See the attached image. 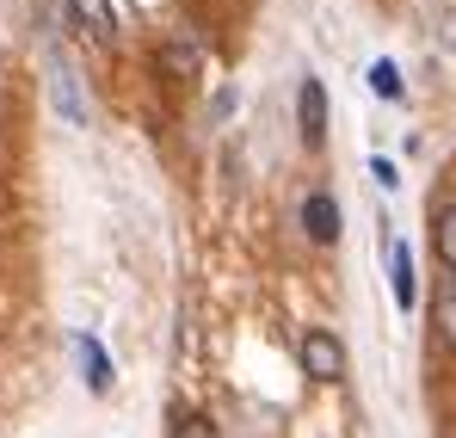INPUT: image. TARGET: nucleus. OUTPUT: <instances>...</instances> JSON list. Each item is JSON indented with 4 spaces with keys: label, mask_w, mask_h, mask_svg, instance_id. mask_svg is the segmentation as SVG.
<instances>
[{
    "label": "nucleus",
    "mask_w": 456,
    "mask_h": 438,
    "mask_svg": "<svg viewBox=\"0 0 456 438\" xmlns=\"http://www.w3.org/2000/svg\"><path fill=\"white\" fill-rule=\"evenodd\" d=\"M160 69L173 74V80H198V69H204V50H198V37H191V31H173V37L160 44Z\"/></svg>",
    "instance_id": "423d86ee"
},
{
    "label": "nucleus",
    "mask_w": 456,
    "mask_h": 438,
    "mask_svg": "<svg viewBox=\"0 0 456 438\" xmlns=\"http://www.w3.org/2000/svg\"><path fill=\"white\" fill-rule=\"evenodd\" d=\"M50 99H56V112H62L69 124H86V99H80L75 69H69L62 56H50Z\"/></svg>",
    "instance_id": "0eeeda50"
},
{
    "label": "nucleus",
    "mask_w": 456,
    "mask_h": 438,
    "mask_svg": "<svg viewBox=\"0 0 456 438\" xmlns=\"http://www.w3.org/2000/svg\"><path fill=\"white\" fill-rule=\"evenodd\" d=\"M370 87H377V99H401V74H395V62H370Z\"/></svg>",
    "instance_id": "f8f14e48"
},
{
    "label": "nucleus",
    "mask_w": 456,
    "mask_h": 438,
    "mask_svg": "<svg viewBox=\"0 0 456 438\" xmlns=\"http://www.w3.org/2000/svg\"><path fill=\"white\" fill-rule=\"evenodd\" d=\"M432 247H438L444 272L456 278V198H444V204L432 211Z\"/></svg>",
    "instance_id": "9d476101"
},
{
    "label": "nucleus",
    "mask_w": 456,
    "mask_h": 438,
    "mask_svg": "<svg viewBox=\"0 0 456 438\" xmlns=\"http://www.w3.org/2000/svg\"><path fill=\"white\" fill-rule=\"evenodd\" d=\"M75 352H80V370H86V389H93V395H105V389H111V359H105V346H99L93 334H80Z\"/></svg>",
    "instance_id": "1a4fd4ad"
},
{
    "label": "nucleus",
    "mask_w": 456,
    "mask_h": 438,
    "mask_svg": "<svg viewBox=\"0 0 456 438\" xmlns=\"http://www.w3.org/2000/svg\"><path fill=\"white\" fill-rule=\"evenodd\" d=\"M303 235L314 247H333L339 241V204H333V192H308L303 198Z\"/></svg>",
    "instance_id": "20e7f679"
},
{
    "label": "nucleus",
    "mask_w": 456,
    "mask_h": 438,
    "mask_svg": "<svg viewBox=\"0 0 456 438\" xmlns=\"http://www.w3.org/2000/svg\"><path fill=\"white\" fill-rule=\"evenodd\" d=\"M388 296H395V309H413L419 302V278H413V247L395 235L388 241Z\"/></svg>",
    "instance_id": "39448f33"
},
{
    "label": "nucleus",
    "mask_w": 456,
    "mask_h": 438,
    "mask_svg": "<svg viewBox=\"0 0 456 438\" xmlns=\"http://www.w3.org/2000/svg\"><path fill=\"white\" fill-rule=\"evenodd\" d=\"M297 359H303V370L314 376V383H339V376H346V346H339L333 327H303Z\"/></svg>",
    "instance_id": "f257e3e1"
},
{
    "label": "nucleus",
    "mask_w": 456,
    "mask_h": 438,
    "mask_svg": "<svg viewBox=\"0 0 456 438\" xmlns=\"http://www.w3.org/2000/svg\"><path fill=\"white\" fill-rule=\"evenodd\" d=\"M62 6H69V19L80 25V37L118 44V12H111V0H62Z\"/></svg>",
    "instance_id": "7ed1b4c3"
},
{
    "label": "nucleus",
    "mask_w": 456,
    "mask_h": 438,
    "mask_svg": "<svg viewBox=\"0 0 456 438\" xmlns=\"http://www.w3.org/2000/svg\"><path fill=\"white\" fill-rule=\"evenodd\" d=\"M297 130H303V143L308 148H321L327 143V87L308 74L303 87H297Z\"/></svg>",
    "instance_id": "f03ea898"
},
{
    "label": "nucleus",
    "mask_w": 456,
    "mask_h": 438,
    "mask_svg": "<svg viewBox=\"0 0 456 438\" xmlns=\"http://www.w3.org/2000/svg\"><path fill=\"white\" fill-rule=\"evenodd\" d=\"M173 438H223V433H216V420H210V414L179 408V414H173Z\"/></svg>",
    "instance_id": "9b49d317"
},
{
    "label": "nucleus",
    "mask_w": 456,
    "mask_h": 438,
    "mask_svg": "<svg viewBox=\"0 0 456 438\" xmlns=\"http://www.w3.org/2000/svg\"><path fill=\"white\" fill-rule=\"evenodd\" d=\"M432 327H438V346H456V278L451 272L432 285Z\"/></svg>",
    "instance_id": "6e6552de"
}]
</instances>
